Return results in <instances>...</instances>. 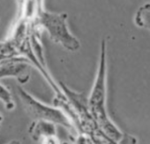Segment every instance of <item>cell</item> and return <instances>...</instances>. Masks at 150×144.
<instances>
[{"label":"cell","instance_id":"cell-1","mask_svg":"<svg viewBox=\"0 0 150 144\" xmlns=\"http://www.w3.org/2000/svg\"><path fill=\"white\" fill-rule=\"evenodd\" d=\"M106 43L103 40L96 77L89 97L87 100L88 109L98 128L107 137L119 144H134L135 140L122 133L108 115L106 108Z\"/></svg>","mask_w":150,"mask_h":144},{"label":"cell","instance_id":"cell-2","mask_svg":"<svg viewBox=\"0 0 150 144\" xmlns=\"http://www.w3.org/2000/svg\"><path fill=\"white\" fill-rule=\"evenodd\" d=\"M37 22L47 31L50 39L70 51H76L81 43L69 30L67 25V13H52L41 8L38 11Z\"/></svg>","mask_w":150,"mask_h":144},{"label":"cell","instance_id":"cell-3","mask_svg":"<svg viewBox=\"0 0 150 144\" xmlns=\"http://www.w3.org/2000/svg\"><path fill=\"white\" fill-rule=\"evenodd\" d=\"M17 92L24 109L35 120L52 122L56 125H61L67 129L74 128L70 118L62 111L42 104L25 91L21 87H17Z\"/></svg>","mask_w":150,"mask_h":144},{"label":"cell","instance_id":"cell-4","mask_svg":"<svg viewBox=\"0 0 150 144\" xmlns=\"http://www.w3.org/2000/svg\"><path fill=\"white\" fill-rule=\"evenodd\" d=\"M29 62L20 57H9L0 63V79L15 77L21 83H26L30 77Z\"/></svg>","mask_w":150,"mask_h":144},{"label":"cell","instance_id":"cell-5","mask_svg":"<svg viewBox=\"0 0 150 144\" xmlns=\"http://www.w3.org/2000/svg\"><path fill=\"white\" fill-rule=\"evenodd\" d=\"M0 101H2L7 111H13L15 107L11 92L1 83H0Z\"/></svg>","mask_w":150,"mask_h":144},{"label":"cell","instance_id":"cell-6","mask_svg":"<svg viewBox=\"0 0 150 144\" xmlns=\"http://www.w3.org/2000/svg\"><path fill=\"white\" fill-rule=\"evenodd\" d=\"M92 142L93 144H119L107 137L101 130H98V132H95L93 133Z\"/></svg>","mask_w":150,"mask_h":144},{"label":"cell","instance_id":"cell-7","mask_svg":"<svg viewBox=\"0 0 150 144\" xmlns=\"http://www.w3.org/2000/svg\"><path fill=\"white\" fill-rule=\"evenodd\" d=\"M139 24L150 28V10L145 6V9H141L139 13Z\"/></svg>","mask_w":150,"mask_h":144},{"label":"cell","instance_id":"cell-8","mask_svg":"<svg viewBox=\"0 0 150 144\" xmlns=\"http://www.w3.org/2000/svg\"><path fill=\"white\" fill-rule=\"evenodd\" d=\"M39 140H41V144H66L65 142L58 139L57 133L43 136Z\"/></svg>","mask_w":150,"mask_h":144},{"label":"cell","instance_id":"cell-9","mask_svg":"<svg viewBox=\"0 0 150 144\" xmlns=\"http://www.w3.org/2000/svg\"><path fill=\"white\" fill-rule=\"evenodd\" d=\"M2 121H3V116L2 114L0 113V128H1V124H2Z\"/></svg>","mask_w":150,"mask_h":144}]
</instances>
